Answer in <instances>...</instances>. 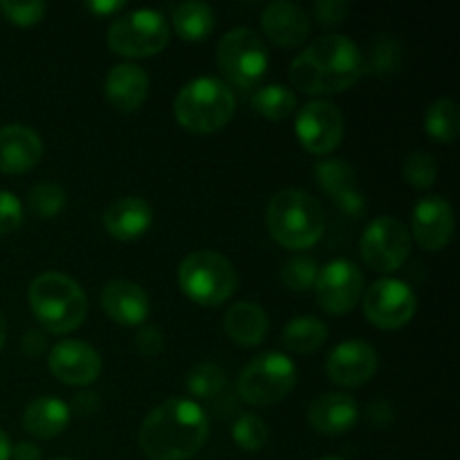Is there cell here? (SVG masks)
<instances>
[{
	"mask_svg": "<svg viewBox=\"0 0 460 460\" xmlns=\"http://www.w3.org/2000/svg\"><path fill=\"white\" fill-rule=\"evenodd\" d=\"M209 438L205 409L189 398H171L153 409L139 427V447L151 460H187Z\"/></svg>",
	"mask_w": 460,
	"mask_h": 460,
	"instance_id": "cell-1",
	"label": "cell"
},
{
	"mask_svg": "<svg viewBox=\"0 0 460 460\" xmlns=\"http://www.w3.org/2000/svg\"><path fill=\"white\" fill-rule=\"evenodd\" d=\"M364 75V54L341 34L313 40L290 66V79L299 93H344Z\"/></svg>",
	"mask_w": 460,
	"mask_h": 460,
	"instance_id": "cell-2",
	"label": "cell"
},
{
	"mask_svg": "<svg viewBox=\"0 0 460 460\" xmlns=\"http://www.w3.org/2000/svg\"><path fill=\"white\" fill-rule=\"evenodd\" d=\"M268 229L279 245L288 250H308L326 229L322 202L301 189H283L268 205Z\"/></svg>",
	"mask_w": 460,
	"mask_h": 460,
	"instance_id": "cell-3",
	"label": "cell"
},
{
	"mask_svg": "<svg viewBox=\"0 0 460 460\" xmlns=\"http://www.w3.org/2000/svg\"><path fill=\"white\" fill-rule=\"evenodd\" d=\"M27 299L34 317L54 335L76 331L88 314L84 288L61 272L39 274L27 290Z\"/></svg>",
	"mask_w": 460,
	"mask_h": 460,
	"instance_id": "cell-4",
	"label": "cell"
},
{
	"mask_svg": "<svg viewBox=\"0 0 460 460\" xmlns=\"http://www.w3.org/2000/svg\"><path fill=\"white\" fill-rule=\"evenodd\" d=\"M178 124L191 133L207 135L225 128L236 112V97L225 81L198 76L182 85L173 103Z\"/></svg>",
	"mask_w": 460,
	"mask_h": 460,
	"instance_id": "cell-5",
	"label": "cell"
},
{
	"mask_svg": "<svg viewBox=\"0 0 460 460\" xmlns=\"http://www.w3.org/2000/svg\"><path fill=\"white\" fill-rule=\"evenodd\" d=\"M178 283L193 304L214 308L234 295L238 286V274L227 256L211 250H198L184 256L180 263Z\"/></svg>",
	"mask_w": 460,
	"mask_h": 460,
	"instance_id": "cell-6",
	"label": "cell"
},
{
	"mask_svg": "<svg viewBox=\"0 0 460 460\" xmlns=\"http://www.w3.org/2000/svg\"><path fill=\"white\" fill-rule=\"evenodd\" d=\"M268 45L250 27H236L220 39L218 67L234 88H256L268 72Z\"/></svg>",
	"mask_w": 460,
	"mask_h": 460,
	"instance_id": "cell-7",
	"label": "cell"
},
{
	"mask_svg": "<svg viewBox=\"0 0 460 460\" xmlns=\"http://www.w3.org/2000/svg\"><path fill=\"white\" fill-rule=\"evenodd\" d=\"M296 385V367L288 355L270 350L252 359L238 376V395L252 407L281 402Z\"/></svg>",
	"mask_w": 460,
	"mask_h": 460,
	"instance_id": "cell-8",
	"label": "cell"
},
{
	"mask_svg": "<svg viewBox=\"0 0 460 460\" xmlns=\"http://www.w3.org/2000/svg\"><path fill=\"white\" fill-rule=\"evenodd\" d=\"M171 25L155 9H135L117 18L108 30V48L126 58H146L169 45Z\"/></svg>",
	"mask_w": 460,
	"mask_h": 460,
	"instance_id": "cell-9",
	"label": "cell"
},
{
	"mask_svg": "<svg viewBox=\"0 0 460 460\" xmlns=\"http://www.w3.org/2000/svg\"><path fill=\"white\" fill-rule=\"evenodd\" d=\"M364 263L382 274H391L404 265L411 252V234L407 225L394 216H377L367 225L359 241Z\"/></svg>",
	"mask_w": 460,
	"mask_h": 460,
	"instance_id": "cell-10",
	"label": "cell"
},
{
	"mask_svg": "<svg viewBox=\"0 0 460 460\" xmlns=\"http://www.w3.org/2000/svg\"><path fill=\"white\" fill-rule=\"evenodd\" d=\"M416 310V295L400 279H380L364 295V314L380 331H398L407 326Z\"/></svg>",
	"mask_w": 460,
	"mask_h": 460,
	"instance_id": "cell-11",
	"label": "cell"
},
{
	"mask_svg": "<svg viewBox=\"0 0 460 460\" xmlns=\"http://www.w3.org/2000/svg\"><path fill=\"white\" fill-rule=\"evenodd\" d=\"M317 301L328 314H346L358 305L364 292V274L353 261L335 259L323 265L314 281Z\"/></svg>",
	"mask_w": 460,
	"mask_h": 460,
	"instance_id": "cell-12",
	"label": "cell"
},
{
	"mask_svg": "<svg viewBox=\"0 0 460 460\" xmlns=\"http://www.w3.org/2000/svg\"><path fill=\"white\" fill-rule=\"evenodd\" d=\"M295 133L301 146L314 155H328L344 139V115L331 102H310L299 111Z\"/></svg>",
	"mask_w": 460,
	"mask_h": 460,
	"instance_id": "cell-13",
	"label": "cell"
},
{
	"mask_svg": "<svg viewBox=\"0 0 460 460\" xmlns=\"http://www.w3.org/2000/svg\"><path fill=\"white\" fill-rule=\"evenodd\" d=\"M48 364L54 377L70 386H88L102 376V358L88 341L81 340H63L54 344Z\"/></svg>",
	"mask_w": 460,
	"mask_h": 460,
	"instance_id": "cell-14",
	"label": "cell"
},
{
	"mask_svg": "<svg viewBox=\"0 0 460 460\" xmlns=\"http://www.w3.org/2000/svg\"><path fill=\"white\" fill-rule=\"evenodd\" d=\"M377 353L364 340H346L331 350L326 359V373L331 382L353 389L362 386L376 376Z\"/></svg>",
	"mask_w": 460,
	"mask_h": 460,
	"instance_id": "cell-15",
	"label": "cell"
},
{
	"mask_svg": "<svg viewBox=\"0 0 460 460\" xmlns=\"http://www.w3.org/2000/svg\"><path fill=\"white\" fill-rule=\"evenodd\" d=\"M411 234L427 252H438L454 236V209L443 196H425L411 216Z\"/></svg>",
	"mask_w": 460,
	"mask_h": 460,
	"instance_id": "cell-16",
	"label": "cell"
},
{
	"mask_svg": "<svg viewBox=\"0 0 460 460\" xmlns=\"http://www.w3.org/2000/svg\"><path fill=\"white\" fill-rule=\"evenodd\" d=\"M102 308L115 323L126 328H142L151 314V299L142 286L126 279L106 283L99 295Z\"/></svg>",
	"mask_w": 460,
	"mask_h": 460,
	"instance_id": "cell-17",
	"label": "cell"
},
{
	"mask_svg": "<svg viewBox=\"0 0 460 460\" xmlns=\"http://www.w3.org/2000/svg\"><path fill=\"white\" fill-rule=\"evenodd\" d=\"M319 187L332 202L350 218H362L367 211L362 191L358 187V175L346 160H323L314 166Z\"/></svg>",
	"mask_w": 460,
	"mask_h": 460,
	"instance_id": "cell-18",
	"label": "cell"
},
{
	"mask_svg": "<svg viewBox=\"0 0 460 460\" xmlns=\"http://www.w3.org/2000/svg\"><path fill=\"white\" fill-rule=\"evenodd\" d=\"M40 157L43 142L30 126L9 124L0 128V173H27L39 164Z\"/></svg>",
	"mask_w": 460,
	"mask_h": 460,
	"instance_id": "cell-19",
	"label": "cell"
},
{
	"mask_svg": "<svg viewBox=\"0 0 460 460\" xmlns=\"http://www.w3.org/2000/svg\"><path fill=\"white\" fill-rule=\"evenodd\" d=\"M261 25H263L265 36L281 48H299L310 36L308 13L299 4L288 3V0L270 3L261 13Z\"/></svg>",
	"mask_w": 460,
	"mask_h": 460,
	"instance_id": "cell-20",
	"label": "cell"
},
{
	"mask_svg": "<svg viewBox=\"0 0 460 460\" xmlns=\"http://www.w3.org/2000/svg\"><path fill=\"white\" fill-rule=\"evenodd\" d=\"M359 407L349 394H323L313 400L308 409V422L323 436H341L355 427Z\"/></svg>",
	"mask_w": 460,
	"mask_h": 460,
	"instance_id": "cell-21",
	"label": "cell"
},
{
	"mask_svg": "<svg viewBox=\"0 0 460 460\" xmlns=\"http://www.w3.org/2000/svg\"><path fill=\"white\" fill-rule=\"evenodd\" d=\"M153 209L144 198L124 196L103 214V227L117 241H137L151 229Z\"/></svg>",
	"mask_w": 460,
	"mask_h": 460,
	"instance_id": "cell-22",
	"label": "cell"
},
{
	"mask_svg": "<svg viewBox=\"0 0 460 460\" xmlns=\"http://www.w3.org/2000/svg\"><path fill=\"white\" fill-rule=\"evenodd\" d=\"M148 94V75L135 63H119L106 76V99L117 112H135Z\"/></svg>",
	"mask_w": 460,
	"mask_h": 460,
	"instance_id": "cell-23",
	"label": "cell"
},
{
	"mask_svg": "<svg viewBox=\"0 0 460 460\" xmlns=\"http://www.w3.org/2000/svg\"><path fill=\"white\" fill-rule=\"evenodd\" d=\"M72 411L67 402L52 398V395H43V398L31 400L22 413V427L27 434L36 436V438H57L70 425Z\"/></svg>",
	"mask_w": 460,
	"mask_h": 460,
	"instance_id": "cell-24",
	"label": "cell"
},
{
	"mask_svg": "<svg viewBox=\"0 0 460 460\" xmlns=\"http://www.w3.org/2000/svg\"><path fill=\"white\" fill-rule=\"evenodd\" d=\"M268 314L254 301L234 304L225 314V332L238 346H259L268 335Z\"/></svg>",
	"mask_w": 460,
	"mask_h": 460,
	"instance_id": "cell-25",
	"label": "cell"
},
{
	"mask_svg": "<svg viewBox=\"0 0 460 460\" xmlns=\"http://www.w3.org/2000/svg\"><path fill=\"white\" fill-rule=\"evenodd\" d=\"M171 18H173L175 34L182 40H191V43L205 40L216 25L214 9L205 3H196V0L175 4Z\"/></svg>",
	"mask_w": 460,
	"mask_h": 460,
	"instance_id": "cell-26",
	"label": "cell"
},
{
	"mask_svg": "<svg viewBox=\"0 0 460 460\" xmlns=\"http://www.w3.org/2000/svg\"><path fill=\"white\" fill-rule=\"evenodd\" d=\"M328 340V326L317 317H295L283 328V344L296 355H310Z\"/></svg>",
	"mask_w": 460,
	"mask_h": 460,
	"instance_id": "cell-27",
	"label": "cell"
},
{
	"mask_svg": "<svg viewBox=\"0 0 460 460\" xmlns=\"http://www.w3.org/2000/svg\"><path fill=\"white\" fill-rule=\"evenodd\" d=\"M252 106L259 115L268 117L272 121L286 119L295 112L296 94L288 85L270 84L263 85V88H256V93L252 94Z\"/></svg>",
	"mask_w": 460,
	"mask_h": 460,
	"instance_id": "cell-28",
	"label": "cell"
},
{
	"mask_svg": "<svg viewBox=\"0 0 460 460\" xmlns=\"http://www.w3.org/2000/svg\"><path fill=\"white\" fill-rule=\"evenodd\" d=\"M425 130L438 142H454L460 130V115L458 106L452 99H438L427 108L425 115Z\"/></svg>",
	"mask_w": 460,
	"mask_h": 460,
	"instance_id": "cell-29",
	"label": "cell"
},
{
	"mask_svg": "<svg viewBox=\"0 0 460 460\" xmlns=\"http://www.w3.org/2000/svg\"><path fill=\"white\" fill-rule=\"evenodd\" d=\"M227 389L225 371L214 362H200L189 371L187 391L198 400H216Z\"/></svg>",
	"mask_w": 460,
	"mask_h": 460,
	"instance_id": "cell-30",
	"label": "cell"
},
{
	"mask_svg": "<svg viewBox=\"0 0 460 460\" xmlns=\"http://www.w3.org/2000/svg\"><path fill=\"white\" fill-rule=\"evenodd\" d=\"M27 205L36 218H57L67 205V193L57 182H39L27 193Z\"/></svg>",
	"mask_w": 460,
	"mask_h": 460,
	"instance_id": "cell-31",
	"label": "cell"
},
{
	"mask_svg": "<svg viewBox=\"0 0 460 460\" xmlns=\"http://www.w3.org/2000/svg\"><path fill=\"white\" fill-rule=\"evenodd\" d=\"M232 438L243 452H259L268 443V422L256 413H241L232 427Z\"/></svg>",
	"mask_w": 460,
	"mask_h": 460,
	"instance_id": "cell-32",
	"label": "cell"
},
{
	"mask_svg": "<svg viewBox=\"0 0 460 460\" xmlns=\"http://www.w3.org/2000/svg\"><path fill=\"white\" fill-rule=\"evenodd\" d=\"M400 61H402V49H400L398 40L391 36H380L373 43L368 61H364V72L368 70L377 76H389L398 70Z\"/></svg>",
	"mask_w": 460,
	"mask_h": 460,
	"instance_id": "cell-33",
	"label": "cell"
},
{
	"mask_svg": "<svg viewBox=\"0 0 460 460\" xmlns=\"http://www.w3.org/2000/svg\"><path fill=\"white\" fill-rule=\"evenodd\" d=\"M402 178L404 182L411 184L413 189H425L434 187L436 178H438V162L431 153L425 151H416L404 160L402 164Z\"/></svg>",
	"mask_w": 460,
	"mask_h": 460,
	"instance_id": "cell-34",
	"label": "cell"
},
{
	"mask_svg": "<svg viewBox=\"0 0 460 460\" xmlns=\"http://www.w3.org/2000/svg\"><path fill=\"white\" fill-rule=\"evenodd\" d=\"M319 265L317 261L310 259V256H292L290 261H286V265L281 268V281L283 286L290 288L295 292H305L310 288H314L317 281Z\"/></svg>",
	"mask_w": 460,
	"mask_h": 460,
	"instance_id": "cell-35",
	"label": "cell"
},
{
	"mask_svg": "<svg viewBox=\"0 0 460 460\" xmlns=\"http://www.w3.org/2000/svg\"><path fill=\"white\" fill-rule=\"evenodd\" d=\"M48 4L43 0H25V3H16V0H3L0 3V13L7 18L9 22L18 27H30L43 21Z\"/></svg>",
	"mask_w": 460,
	"mask_h": 460,
	"instance_id": "cell-36",
	"label": "cell"
},
{
	"mask_svg": "<svg viewBox=\"0 0 460 460\" xmlns=\"http://www.w3.org/2000/svg\"><path fill=\"white\" fill-rule=\"evenodd\" d=\"M22 223V205L12 191L0 189V236H7Z\"/></svg>",
	"mask_w": 460,
	"mask_h": 460,
	"instance_id": "cell-37",
	"label": "cell"
},
{
	"mask_svg": "<svg viewBox=\"0 0 460 460\" xmlns=\"http://www.w3.org/2000/svg\"><path fill=\"white\" fill-rule=\"evenodd\" d=\"M314 16L322 25L331 27V25H340V22L346 21L350 12V4L346 0H319L314 4Z\"/></svg>",
	"mask_w": 460,
	"mask_h": 460,
	"instance_id": "cell-38",
	"label": "cell"
},
{
	"mask_svg": "<svg viewBox=\"0 0 460 460\" xmlns=\"http://www.w3.org/2000/svg\"><path fill=\"white\" fill-rule=\"evenodd\" d=\"M135 346L144 358H157L164 350V335L155 326H142L135 337Z\"/></svg>",
	"mask_w": 460,
	"mask_h": 460,
	"instance_id": "cell-39",
	"label": "cell"
},
{
	"mask_svg": "<svg viewBox=\"0 0 460 460\" xmlns=\"http://www.w3.org/2000/svg\"><path fill=\"white\" fill-rule=\"evenodd\" d=\"M67 407H70V411L79 413V416H93L99 407V398L93 391H81V394H76L72 398V402Z\"/></svg>",
	"mask_w": 460,
	"mask_h": 460,
	"instance_id": "cell-40",
	"label": "cell"
},
{
	"mask_svg": "<svg viewBox=\"0 0 460 460\" xmlns=\"http://www.w3.org/2000/svg\"><path fill=\"white\" fill-rule=\"evenodd\" d=\"M22 353L30 355V358H40L48 349L45 344V335L40 331H27L25 337H22Z\"/></svg>",
	"mask_w": 460,
	"mask_h": 460,
	"instance_id": "cell-41",
	"label": "cell"
},
{
	"mask_svg": "<svg viewBox=\"0 0 460 460\" xmlns=\"http://www.w3.org/2000/svg\"><path fill=\"white\" fill-rule=\"evenodd\" d=\"M13 460H40V449L34 443H18L12 447Z\"/></svg>",
	"mask_w": 460,
	"mask_h": 460,
	"instance_id": "cell-42",
	"label": "cell"
},
{
	"mask_svg": "<svg viewBox=\"0 0 460 460\" xmlns=\"http://www.w3.org/2000/svg\"><path fill=\"white\" fill-rule=\"evenodd\" d=\"M85 7L93 13H97V16H108V13H115L119 9H124V3L121 0H112V3H103V0L99 3V0H94V3H88Z\"/></svg>",
	"mask_w": 460,
	"mask_h": 460,
	"instance_id": "cell-43",
	"label": "cell"
},
{
	"mask_svg": "<svg viewBox=\"0 0 460 460\" xmlns=\"http://www.w3.org/2000/svg\"><path fill=\"white\" fill-rule=\"evenodd\" d=\"M12 458V443H9L7 434L0 429V460H9Z\"/></svg>",
	"mask_w": 460,
	"mask_h": 460,
	"instance_id": "cell-44",
	"label": "cell"
},
{
	"mask_svg": "<svg viewBox=\"0 0 460 460\" xmlns=\"http://www.w3.org/2000/svg\"><path fill=\"white\" fill-rule=\"evenodd\" d=\"M4 337H7V323H4V317L0 314V350L4 346Z\"/></svg>",
	"mask_w": 460,
	"mask_h": 460,
	"instance_id": "cell-45",
	"label": "cell"
},
{
	"mask_svg": "<svg viewBox=\"0 0 460 460\" xmlns=\"http://www.w3.org/2000/svg\"><path fill=\"white\" fill-rule=\"evenodd\" d=\"M52 460H72V458H52Z\"/></svg>",
	"mask_w": 460,
	"mask_h": 460,
	"instance_id": "cell-46",
	"label": "cell"
},
{
	"mask_svg": "<svg viewBox=\"0 0 460 460\" xmlns=\"http://www.w3.org/2000/svg\"><path fill=\"white\" fill-rule=\"evenodd\" d=\"M322 460H340V458H322Z\"/></svg>",
	"mask_w": 460,
	"mask_h": 460,
	"instance_id": "cell-47",
	"label": "cell"
}]
</instances>
